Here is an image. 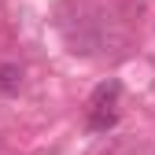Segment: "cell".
Segmentation results:
<instances>
[{"label":"cell","instance_id":"3957f363","mask_svg":"<svg viewBox=\"0 0 155 155\" xmlns=\"http://www.w3.org/2000/svg\"><path fill=\"white\" fill-rule=\"evenodd\" d=\"M114 122H118V111H114V107H100V111H89V129H96V133L111 129Z\"/></svg>","mask_w":155,"mask_h":155},{"label":"cell","instance_id":"6da1fadb","mask_svg":"<svg viewBox=\"0 0 155 155\" xmlns=\"http://www.w3.org/2000/svg\"><path fill=\"white\" fill-rule=\"evenodd\" d=\"M118 92H122V85L114 81H104V85H96V92L89 96V111H100V107H114V100H118Z\"/></svg>","mask_w":155,"mask_h":155},{"label":"cell","instance_id":"7a4b0ae2","mask_svg":"<svg viewBox=\"0 0 155 155\" xmlns=\"http://www.w3.org/2000/svg\"><path fill=\"white\" fill-rule=\"evenodd\" d=\"M22 89V70L15 63H4L0 67V92H18Z\"/></svg>","mask_w":155,"mask_h":155}]
</instances>
